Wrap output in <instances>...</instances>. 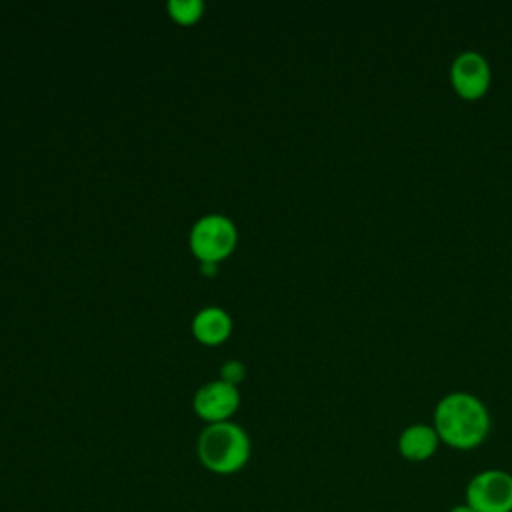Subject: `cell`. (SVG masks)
<instances>
[{"instance_id": "6da1fadb", "label": "cell", "mask_w": 512, "mask_h": 512, "mask_svg": "<svg viewBox=\"0 0 512 512\" xmlns=\"http://www.w3.org/2000/svg\"><path fill=\"white\" fill-rule=\"evenodd\" d=\"M434 430L442 442L458 450L482 444L490 432V414L480 398L468 392H450L434 408Z\"/></svg>"}, {"instance_id": "7a4b0ae2", "label": "cell", "mask_w": 512, "mask_h": 512, "mask_svg": "<svg viewBox=\"0 0 512 512\" xmlns=\"http://www.w3.org/2000/svg\"><path fill=\"white\" fill-rule=\"evenodd\" d=\"M198 458L216 474H234L250 460V438L232 422H216L198 436Z\"/></svg>"}, {"instance_id": "3957f363", "label": "cell", "mask_w": 512, "mask_h": 512, "mask_svg": "<svg viewBox=\"0 0 512 512\" xmlns=\"http://www.w3.org/2000/svg\"><path fill=\"white\" fill-rule=\"evenodd\" d=\"M466 504L474 512H512V474L488 468L466 486Z\"/></svg>"}, {"instance_id": "277c9868", "label": "cell", "mask_w": 512, "mask_h": 512, "mask_svg": "<svg viewBox=\"0 0 512 512\" xmlns=\"http://www.w3.org/2000/svg\"><path fill=\"white\" fill-rule=\"evenodd\" d=\"M236 246V226L220 214L200 218L190 232V248L200 262H218Z\"/></svg>"}, {"instance_id": "5b68a950", "label": "cell", "mask_w": 512, "mask_h": 512, "mask_svg": "<svg viewBox=\"0 0 512 512\" xmlns=\"http://www.w3.org/2000/svg\"><path fill=\"white\" fill-rule=\"evenodd\" d=\"M490 78H492L490 64L476 50L458 52L450 64L452 86L466 100L480 98L488 90Z\"/></svg>"}, {"instance_id": "8992f818", "label": "cell", "mask_w": 512, "mask_h": 512, "mask_svg": "<svg viewBox=\"0 0 512 512\" xmlns=\"http://www.w3.org/2000/svg\"><path fill=\"white\" fill-rule=\"evenodd\" d=\"M238 404L240 394L236 386L224 380L208 382L194 394V412L210 424L226 422V418L236 412Z\"/></svg>"}, {"instance_id": "52a82bcc", "label": "cell", "mask_w": 512, "mask_h": 512, "mask_svg": "<svg viewBox=\"0 0 512 512\" xmlns=\"http://www.w3.org/2000/svg\"><path fill=\"white\" fill-rule=\"evenodd\" d=\"M438 434L430 424H410L398 436V452L410 462L428 460L438 448Z\"/></svg>"}, {"instance_id": "ba28073f", "label": "cell", "mask_w": 512, "mask_h": 512, "mask_svg": "<svg viewBox=\"0 0 512 512\" xmlns=\"http://www.w3.org/2000/svg\"><path fill=\"white\" fill-rule=\"evenodd\" d=\"M192 330L194 336L204 342V344H220L228 338L230 330H232V320L230 316L216 306H208L204 310H200L194 316L192 322Z\"/></svg>"}, {"instance_id": "9c48e42d", "label": "cell", "mask_w": 512, "mask_h": 512, "mask_svg": "<svg viewBox=\"0 0 512 512\" xmlns=\"http://www.w3.org/2000/svg\"><path fill=\"white\" fill-rule=\"evenodd\" d=\"M202 10H204L202 0H170L168 2V12L180 24L196 22L202 16Z\"/></svg>"}, {"instance_id": "30bf717a", "label": "cell", "mask_w": 512, "mask_h": 512, "mask_svg": "<svg viewBox=\"0 0 512 512\" xmlns=\"http://www.w3.org/2000/svg\"><path fill=\"white\" fill-rule=\"evenodd\" d=\"M222 376H224V382L236 384V382H240L244 378V366L238 360H228L222 366Z\"/></svg>"}, {"instance_id": "8fae6325", "label": "cell", "mask_w": 512, "mask_h": 512, "mask_svg": "<svg viewBox=\"0 0 512 512\" xmlns=\"http://www.w3.org/2000/svg\"><path fill=\"white\" fill-rule=\"evenodd\" d=\"M204 274H214L216 272V262H202Z\"/></svg>"}, {"instance_id": "7c38bea8", "label": "cell", "mask_w": 512, "mask_h": 512, "mask_svg": "<svg viewBox=\"0 0 512 512\" xmlns=\"http://www.w3.org/2000/svg\"><path fill=\"white\" fill-rule=\"evenodd\" d=\"M448 512H474L468 504H456V506H452Z\"/></svg>"}]
</instances>
